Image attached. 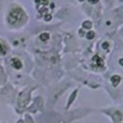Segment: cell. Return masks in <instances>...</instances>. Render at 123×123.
Listing matches in <instances>:
<instances>
[{
  "instance_id": "obj_1",
  "label": "cell",
  "mask_w": 123,
  "mask_h": 123,
  "mask_svg": "<svg viewBox=\"0 0 123 123\" xmlns=\"http://www.w3.org/2000/svg\"><path fill=\"white\" fill-rule=\"evenodd\" d=\"M22 15H23V11L20 10V9H18V8L13 9L10 12V14H9V22L12 24L15 23V22H17L20 20Z\"/></svg>"
},
{
  "instance_id": "obj_2",
  "label": "cell",
  "mask_w": 123,
  "mask_h": 123,
  "mask_svg": "<svg viewBox=\"0 0 123 123\" xmlns=\"http://www.w3.org/2000/svg\"><path fill=\"white\" fill-rule=\"evenodd\" d=\"M11 63H12V66L14 67V68H16V69H20V68H22V66H23V65H22V62L18 58H12Z\"/></svg>"
},
{
  "instance_id": "obj_3",
  "label": "cell",
  "mask_w": 123,
  "mask_h": 123,
  "mask_svg": "<svg viewBox=\"0 0 123 123\" xmlns=\"http://www.w3.org/2000/svg\"><path fill=\"white\" fill-rule=\"evenodd\" d=\"M120 80H121V78L119 77V76H113L112 78H111V81H112V84L115 85H118V83L120 82Z\"/></svg>"
},
{
  "instance_id": "obj_4",
  "label": "cell",
  "mask_w": 123,
  "mask_h": 123,
  "mask_svg": "<svg viewBox=\"0 0 123 123\" xmlns=\"http://www.w3.org/2000/svg\"><path fill=\"white\" fill-rule=\"evenodd\" d=\"M82 27L85 29H91L92 28V23H91L90 20H85V22H83V24H82Z\"/></svg>"
},
{
  "instance_id": "obj_5",
  "label": "cell",
  "mask_w": 123,
  "mask_h": 123,
  "mask_svg": "<svg viewBox=\"0 0 123 123\" xmlns=\"http://www.w3.org/2000/svg\"><path fill=\"white\" fill-rule=\"evenodd\" d=\"M39 38H40L42 41H46L48 39L50 38V33H41L40 36H39Z\"/></svg>"
},
{
  "instance_id": "obj_6",
  "label": "cell",
  "mask_w": 123,
  "mask_h": 123,
  "mask_svg": "<svg viewBox=\"0 0 123 123\" xmlns=\"http://www.w3.org/2000/svg\"><path fill=\"white\" fill-rule=\"evenodd\" d=\"M95 37V33L94 31H92V30H90L89 33H86V38L87 39H93Z\"/></svg>"
},
{
  "instance_id": "obj_7",
  "label": "cell",
  "mask_w": 123,
  "mask_h": 123,
  "mask_svg": "<svg viewBox=\"0 0 123 123\" xmlns=\"http://www.w3.org/2000/svg\"><path fill=\"white\" fill-rule=\"evenodd\" d=\"M102 48H104V49H107V48H108V43H107V42H104V43H102Z\"/></svg>"
},
{
  "instance_id": "obj_8",
  "label": "cell",
  "mask_w": 123,
  "mask_h": 123,
  "mask_svg": "<svg viewBox=\"0 0 123 123\" xmlns=\"http://www.w3.org/2000/svg\"><path fill=\"white\" fill-rule=\"evenodd\" d=\"M89 2L90 3H96V2H98V0H89Z\"/></svg>"
},
{
  "instance_id": "obj_9",
  "label": "cell",
  "mask_w": 123,
  "mask_h": 123,
  "mask_svg": "<svg viewBox=\"0 0 123 123\" xmlns=\"http://www.w3.org/2000/svg\"><path fill=\"white\" fill-rule=\"evenodd\" d=\"M45 20H51V15H46L45 16Z\"/></svg>"
},
{
  "instance_id": "obj_10",
  "label": "cell",
  "mask_w": 123,
  "mask_h": 123,
  "mask_svg": "<svg viewBox=\"0 0 123 123\" xmlns=\"http://www.w3.org/2000/svg\"><path fill=\"white\" fill-rule=\"evenodd\" d=\"M119 63H120V65H122L123 66V58H121L120 61H119Z\"/></svg>"
},
{
  "instance_id": "obj_11",
  "label": "cell",
  "mask_w": 123,
  "mask_h": 123,
  "mask_svg": "<svg viewBox=\"0 0 123 123\" xmlns=\"http://www.w3.org/2000/svg\"><path fill=\"white\" fill-rule=\"evenodd\" d=\"M79 1H84V0H79Z\"/></svg>"
}]
</instances>
